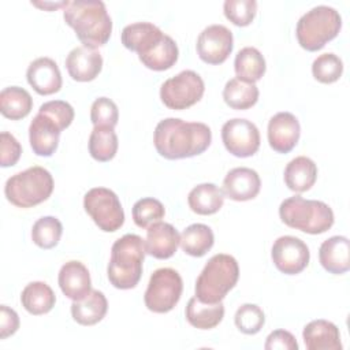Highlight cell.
I'll list each match as a JSON object with an SVG mask.
<instances>
[{
    "label": "cell",
    "mask_w": 350,
    "mask_h": 350,
    "mask_svg": "<svg viewBox=\"0 0 350 350\" xmlns=\"http://www.w3.org/2000/svg\"><path fill=\"white\" fill-rule=\"evenodd\" d=\"M33 108L30 93L19 86H8L0 92V112L11 120L26 118Z\"/></svg>",
    "instance_id": "31"
},
{
    "label": "cell",
    "mask_w": 350,
    "mask_h": 350,
    "mask_svg": "<svg viewBox=\"0 0 350 350\" xmlns=\"http://www.w3.org/2000/svg\"><path fill=\"white\" fill-rule=\"evenodd\" d=\"M70 77L78 82L93 81L103 68V57L98 51L81 45L70 51L66 59Z\"/></svg>",
    "instance_id": "18"
},
{
    "label": "cell",
    "mask_w": 350,
    "mask_h": 350,
    "mask_svg": "<svg viewBox=\"0 0 350 350\" xmlns=\"http://www.w3.org/2000/svg\"><path fill=\"white\" fill-rule=\"evenodd\" d=\"M118 135L113 127L94 126L89 137V153L97 161H109L118 152Z\"/></svg>",
    "instance_id": "33"
},
{
    "label": "cell",
    "mask_w": 350,
    "mask_h": 350,
    "mask_svg": "<svg viewBox=\"0 0 350 350\" xmlns=\"http://www.w3.org/2000/svg\"><path fill=\"white\" fill-rule=\"evenodd\" d=\"M204 90L202 78L193 70H183L164 81L160 88V98L165 107L180 111L198 103Z\"/></svg>",
    "instance_id": "10"
},
{
    "label": "cell",
    "mask_w": 350,
    "mask_h": 350,
    "mask_svg": "<svg viewBox=\"0 0 350 350\" xmlns=\"http://www.w3.org/2000/svg\"><path fill=\"white\" fill-rule=\"evenodd\" d=\"M57 282L62 293L72 301L85 298L92 290V280L88 268L81 261L75 260L62 265Z\"/></svg>",
    "instance_id": "20"
},
{
    "label": "cell",
    "mask_w": 350,
    "mask_h": 350,
    "mask_svg": "<svg viewBox=\"0 0 350 350\" xmlns=\"http://www.w3.org/2000/svg\"><path fill=\"white\" fill-rule=\"evenodd\" d=\"M234 321L241 332L246 335H254L262 328L265 323V314L260 306L254 304H243L237 309Z\"/></svg>",
    "instance_id": "38"
},
{
    "label": "cell",
    "mask_w": 350,
    "mask_h": 350,
    "mask_svg": "<svg viewBox=\"0 0 350 350\" xmlns=\"http://www.w3.org/2000/svg\"><path fill=\"white\" fill-rule=\"evenodd\" d=\"M317 179V165L306 156H298L293 159L284 168V183L295 191L304 193L309 190Z\"/></svg>",
    "instance_id": "25"
},
{
    "label": "cell",
    "mask_w": 350,
    "mask_h": 350,
    "mask_svg": "<svg viewBox=\"0 0 350 350\" xmlns=\"http://www.w3.org/2000/svg\"><path fill=\"white\" fill-rule=\"evenodd\" d=\"M187 202L197 215H213L223 206L224 193L213 183H201L191 189Z\"/></svg>",
    "instance_id": "28"
},
{
    "label": "cell",
    "mask_w": 350,
    "mask_h": 350,
    "mask_svg": "<svg viewBox=\"0 0 350 350\" xmlns=\"http://www.w3.org/2000/svg\"><path fill=\"white\" fill-rule=\"evenodd\" d=\"M261 187L258 174L247 167H237L227 172L223 180V193L234 201H249L257 197Z\"/></svg>",
    "instance_id": "15"
},
{
    "label": "cell",
    "mask_w": 350,
    "mask_h": 350,
    "mask_svg": "<svg viewBox=\"0 0 350 350\" xmlns=\"http://www.w3.org/2000/svg\"><path fill=\"white\" fill-rule=\"evenodd\" d=\"M63 226L55 216L40 217L31 228V239L41 249L55 247L62 237Z\"/></svg>",
    "instance_id": "35"
},
{
    "label": "cell",
    "mask_w": 350,
    "mask_h": 350,
    "mask_svg": "<svg viewBox=\"0 0 350 350\" xmlns=\"http://www.w3.org/2000/svg\"><path fill=\"white\" fill-rule=\"evenodd\" d=\"M232 33L223 25L205 27L197 38V53L208 64H221L232 52Z\"/></svg>",
    "instance_id": "13"
},
{
    "label": "cell",
    "mask_w": 350,
    "mask_h": 350,
    "mask_svg": "<svg viewBox=\"0 0 350 350\" xmlns=\"http://www.w3.org/2000/svg\"><path fill=\"white\" fill-rule=\"evenodd\" d=\"M53 191V178L48 170L40 165L30 167L7 179L4 194L18 208H31L45 200Z\"/></svg>",
    "instance_id": "6"
},
{
    "label": "cell",
    "mask_w": 350,
    "mask_h": 350,
    "mask_svg": "<svg viewBox=\"0 0 350 350\" xmlns=\"http://www.w3.org/2000/svg\"><path fill=\"white\" fill-rule=\"evenodd\" d=\"M224 317V306L221 302L208 304L200 301L196 295L189 299L186 306L187 321L198 329H211L220 324Z\"/></svg>",
    "instance_id": "26"
},
{
    "label": "cell",
    "mask_w": 350,
    "mask_h": 350,
    "mask_svg": "<svg viewBox=\"0 0 350 350\" xmlns=\"http://www.w3.org/2000/svg\"><path fill=\"white\" fill-rule=\"evenodd\" d=\"M234 70L238 79L254 83L265 74V59L257 48L245 46L235 56Z\"/></svg>",
    "instance_id": "30"
},
{
    "label": "cell",
    "mask_w": 350,
    "mask_h": 350,
    "mask_svg": "<svg viewBox=\"0 0 350 350\" xmlns=\"http://www.w3.org/2000/svg\"><path fill=\"white\" fill-rule=\"evenodd\" d=\"M0 146H1V156H0V165L1 167H11L15 165L21 157L22 146L16 141V138L10 134L8 131H3L0 134Z\"/></svg>",
    "instance_id": "42"
},
{
    "label": "cell",
    "mask_w": 350,
    "mask_h": 350,
    "mask_svg": "<svg viewBox=\"0 0 350 350\" xmlns=\"http://www.w3.org/2000/svg\"><path fill=\"white\" fill-rule=\"evenodd\" d=\"M271 257L280 272L297 275L308 267L310 253L302 239L293 235H283L273 242Z\"/></svg>",
    "instance_id": "12"
},
{
    "label": "cell",
    "mask_w": 350,
    "mask_h": 350,
    "mask_svg": "<svg viewBox=\"0 0 350 350\" xmlns=\"http://www.w3.org/2000/svg\"><path fill=\"white\" fill-rule=\"evenodd\" d=\"M239 267L237 260L224 253L212 256L196 280V297L208 304L221 302L237 284Z\"/></svg>",
    "instance_id": "4"
},
{
    "label": "cell",
    "mask_w": 350,
    "mask_h": 350,
    "mask_svg": "<svg viewBox=\"0 0 350 350\" xmlns=\"http://www.w3.org/2000/svg\"><path fill=\"white\" fill-rule=\"evenodd\" d=\"M29 85L41 96L57 93L62 88V74L55 60L38 57L33 60L26 71Z\"/></svg>",
    "instance_id": "16"
},
{
    "label": "cell",
    "mask_w": 350,
    "mask_h": 350,
    "mask_svg": "<svg viewBox=\"0 0 350 350\" xmlns=\"http://www.w3.org/2000/svg\"><path fill=\"white\" fill-rule=\"evenodd\" d=\"M215 243L213 231L206 224L194 223L186 227L179 239L182 250L193 257H202L206 254Z\"/></svg>",
    "instance_id": "32"
},
{
    "label": "cell",
    "mask_w": 350,
    "mask_h": 350,
    "mask_svg": "<svg viewBox=\"0 0 350 350\" xmlns=\"http://www.w3.org/2000/svg\"><path fill=\"white\" fill-rule=\"evenodd\" d=\"M63 18L85 46L96 49L105 45L111 37L112 19L100 0L70 1L63 11Z\"/></svg>",
    "instance_id": "2"
},
{
    "label": "cell",
    "mask_w": 350,
    "mask_h": 350,
    "mask_svg": "<svg viewBox=\"0 0 350 350\" xmlns=\"http://www.w3.org/2000/svg\"><path fill=\"white\" fill-rule=\"evenodd\" d=\"M38 112L51 118L62 131L67 129L74 120V108L63 100L46 101L40 107Z\"/></svg>",
    "instance_id": "41"
},
{
    "label": "cell",
    "mask_w": 350,
    "mask_h": 350,
    "mask_svg": "<svg viewBox=\"0 0 350 350\" xmlns=\"http://www.w3.org/2000/svg\"><path fill=\"white\" fill-rule=\"evenodd\" d=\"M83 208L96 226L113 232L124 223V212L118 196L107 187H93L83 197Z\"/></svg>",
    "instance_id": "9"
},
{
    "label": "cell",
    "mask_w": 350,
    "mask_h": 350,
    "mask_svg": "<svg viewBox=\"0 0 350 350\" xmlns=\"http://www.w3.org/2000/svg\"><path fill=\"white\" fill-rule=\"evenodd\" d=\"M320 264L334 275H342L350 269V242L346 237L334 235L325 239L319 250Z\"/></svg>",
    "instance_id": "21"
},
{
    "label": "cell",
    "mask_w": 350,
    "mask_h": 350,
    "mask_svg": "<svg viewBox=\"0 0 350 350\" xmlns=\"http://www.w3.org/2000/svg\"><path fill=\"white\" fill-rule=\"evenodd\" d=\"M264 347L267 350H298V343L291 332L286 329H276L267 336Z\"/></svg>",
    "instance_id": "43"
},
{
    "label": "cell",
    "mask_w": 350,
    "mask_h": 350,
    "mask_svg": "<svg viewBox=\"0 0 350 350\" xmlns=\"http://www.w3.org/2000/svg\"><path fill=\"white\" fill-rule=\"evenodd\" d=\"M226 18L235 26H247L256 16V0H226L223 5Z\"/></svg>",
    "instance_id": "39"
},
{
    "label": "cell",
    "mask_w": 350,
    "mask_h": 350,
    "mask_svg": "<svg viewBox=\"0 0 350 350\" xmlns=\"http://www.w3.org/2000/svg\"><path fill=\"white\" fill-rule=\"evenodd\" d=\"M223 98L232 109H249L258 100V88L254 83L232 78L224 85Z\"/></svg>",
    "instance_id": "34"
},
{
    "label": "cell",
    "mask_w": 350,
    "mask_h": 350,
    "mask_svg": "<svg viewBox=\"0 0 350 350\" xmlns=\"http://www.w3.org/2000/svg\"><path fill=\"white\" fill-rule=\"evenodd\" d=\"M21 302L30 314L40 316L52 310L56 295L45 282H31L22 290Z\"/></svg>",
    "instance_id": "29"
},
{
    "label": "cell",
    "mask_w": 350,
    "mask_h": 350,
    "mask_svg": "<svg viewBox=\"0 0 350 350\" xmlns=\"http://www.w3.org/2000/svg\"><path fill=\"white\" fill-rule=\"evenodd\" d=\"M90 120L93 126L115 127L119 120L118 105L108 97H98L90 108Z\"/></svg>",
    "instance_id": "40"
},
{
    "label": "cell",
    "mask_w": 350,
    "mask_h": 350,
    "mask_svg": "<svg viewBox=\"0 0 350 350\" xmlns=\"http://www.w3.org/2000/svg\"><path fill=\"white\" fill-rule=\"evenodd\" d=\"M164 215V205L153 197L141 198L133 206V220L139 228H148L149 226L161 221Z\"/></svg>",
    "instance_id": "36"
},
{
    "label": "cell",
    "mask_w": 350,
    "mask_h": 350,
    "mask_svg": "<svg viewBox=\"0 0 350 350\" xmlns=\"http://www.w3.org/2000/svg\"><path fill=\"white\" fill-rule=\"evenodd\" d=\"M212 141L211 129L201 122L167 118L157 123L153 144L160 156L168 160L193 157L204 153Z\"/></svg>",
    "instance_id": "1"
},
{
    "label": "cell",
    "mask_w": 350,
    "mask_h": 350,
    "mask_svg": "<svg viewBox=\"0 0 350 350\" xmlns=\"http://www.w3.org/2000/svg\"><path fill=\"white\" fill-rule=\"evenodd\" d=\"M301 126L290 112H278L268 122V142L278 153H288L299 139Z\"/></svg>",
    "instance_id": "14"
},
{
    "label": "cell",
    "mask_w": 350,
    "mask_h": 350,
    "mask_svg": "<svg viewBox=\"0 0 350 350\" xmlns=\"http://www.w3.org/2000/svg\"><path fill=\"white\" fill-rule=\"evenodd\" d=\"M19 328V317L16 312L7 305L0 306V338L5 339L14 335Z\"/></svg>",
    "instance_id": "44"
},
{
    "label": "cell",
    "mask_w": 350,
    "mask_h": 350,
    "mask_svg": "<svg viewBox=\"0 0 350 350\" xmlns=\"http://www.w3.org/2000/svg\"><path fill=\"white\" fill-rule=\"evenodd\" d=\"M164 33L153 23L137 22L127 25L122 30V44L138 55L159 41Z\"/></svg>",
    "instance_id": "27"
},
{
    "label": "cell",
    "mask_w": 350,
    "mask_h": 350,
    "mask_svg": "<svg viewBox=\"0 0 350 350\" xmlns=\"http://www.w3.org/2000/svg\"><path fill=\"white\" fill-rule=\"evenodd\" d=\"M179 51L176 42L168 34H164L152 46L139 53L138 57L146 68L153 71H164L176 63Z\"/></svg>",
    "instance_id": "23"
},
{
    "label": "cell",
    "mask_w": 350,
    "mask_h": 350,
    "mask_svg": "<svg viewBox=\"0 0 350 350\" xmlns=\"http://www.w3.org/2000/svg\"><path fill=\"white\" fill-rule=\"evenodd\" d=\"M282 221L308 234H323L334 224V212L323 201L305 200L301 196L286 198L279 206Z\"/></svg>",
    "instance_id": "5"
},
{
    "label": "cell",
    "mask_w": 350,
    "mask_h": 350,
    "mask_svg": "<svg viewBox=\"0 0 350 350\" xmlns=\"http://www.w3.org/2000/svg\"><path fill=\"white\" fill-rule=\"evenodd\" d=\"M179 239L180 235L172 224L157 221L146 230L145 250L154 258L165 260L175 254L179 246Z\"/></svg>",
    "instance_id": "19"
},
{
    "label": "cell",
    "mask_w": 350,
    "mask_h": 350,
    "mask_svg": "<svg viewBox=\"0 0 350 350\" xmlns=\"http://www.w3.org/2000/svg\"><path fill=\"white\" fill-rule=\"evenodd\" d=\"M145 254V241L139 235L126 234L116 239L107 268L109 283L120 290L134 288L142 275Z\"/></svg>",
    "instance_id": "3"
},
{
    "label": "cell",
    "mask_w": 350,
    "mask_h": 350,
    "mask_svg": "<svg viewBox=\"0 0 350 350\" xmlns=\"http://www.w3.org/2000/svg\"><path fill=\"white\" fill-rule=\"evenodd\" d=\"M108 310V302L105 295L98 290H90V293L78 301L71 304V316L81 325H94L104 319Z\"/></svg>",
    "instance_id": "24"
},
{
    "label": "cell",
    "mask_w": 350,
    "mask_h": 350,
    "mask_svg": "<svg viewBox=\"0 0 350 350\" xmlns=\"http://www.w3.org/2000/svg\"><path fill=\"white\" fill-rule=\"evenodd\" d=\"M302 338L308 350H342L338 327L328 320H313L302 331Z\"/></svg>",
    "instance_id": "22"
},
{
    "label": "cell",
    "mask_w": 350,
    "mask_h": 350,
    "mask_svg": "<svg viewBox=\"0 0 350 350\" xmlns=\"http://www.w3.org/2000/svg\"><path fill=\"white\" fill-rule=\"evenodd\" d=\"M343 72V63L335 53H323L312 63V74L321 83L336 82Z\"/></svg>",
    "instance_id": "37"
},
{
    "label": "cell",
    "mask_w": 350,
    "mask_h": 350,
    "mask_svg": "<svg viewBox=\"0 0 350 350\" xmlns=\"http://www.w3.org/2000/svg\"><path fill=\"white\" fill-rule=\"evenodd\" d=\"M221 139L226 149L237 157L253 156L260 148V131L247 119L227 120L221 127Z\"/></svg>",
    "instance_id": "11"
},
{
    "label": "cell",
    "mask_w": 350,
    "mask_h": 350,
    "mask_svg": "<svg viewBox=\"0 0 350 350\" xmlns=\"http://www.w3.org/2000/svg\"><path fill=\"white\" fill-rule=\"evenodd\" d=\"M342 27L339 12L328 5H317L304 14L295 27L298 44L314 52L321 49L328 41L334 40Z\"/></svg>",
    "instance_id": "7"
},
{
    "label": "cell",
    "mask_w": 350,
    "mask_h": 350,
    "mask_svg": "<svg viewBox=\"0 0 350 350\" xmlns=\"http://www.w3.org/2000/svg\"><path fill=\"white\" fill-rule=\"evenodd\" d=\"M60 133L62 130L51 118L38 112L29 126V141L33 152L37 156H52L57 149Z\"/></svg>",
    "instance_id": "17"
},
{
    "label": "cell",
    "mask_w": 350,
    "mask_h": 350,
    "mask_svg": "<svg viewBox=\"0 0 350 350\" xmlns=\"http://www.w3.org/2000/svg\"><path fill=\"white\" fill-rule=\"evenodd\" d=\"M183 290L180 275L172 268H159L149 279L144 301L154 313H167L179 302Z\"/></svg>",
    "instance_id": "8"
}]
</instances>
